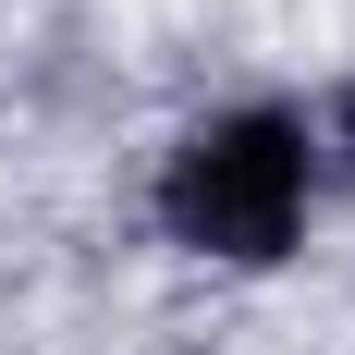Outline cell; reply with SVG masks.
Wrapping results in <instances>:
<instances>
[{
  "instance_id": "obj_1",
  "label": "cell",
  "mask_w": 355,
  "mask_h": 355,
  "mask_svg": "<svg viewBox=\"0 0 355 355\" xmlns=\"http://www.w3.org/2000/svg\"><path fill=\"white\" fill-rule=\"evenodd\" d=\"M306 196H319V147L270 98L184 123L172 159H159V233L184 257H220V270H270L306 233Z\"/></svg>"
},
{
  "instance_id": "obj_2",
  "label": "cell",
  "mask_w": 355,
  "mask_h": 355,
  "mask_svg": "<svg viewBox=\"0 0 355 355\" xmlns=\"http://www.w3.org/2000/svg\"><path fill=\"white\" fill-rule=\"evenodd\" d=\"M306 147H331V159L355 172V86H331V110H319V135H306Z\"/></svg>"
}]
</instances>
